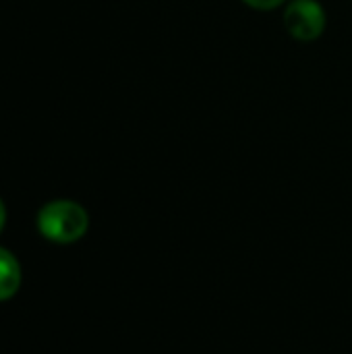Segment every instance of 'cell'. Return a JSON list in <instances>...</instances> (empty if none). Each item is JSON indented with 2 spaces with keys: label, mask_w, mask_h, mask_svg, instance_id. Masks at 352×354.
<instances>
[{
  "label": "cell",
  "mask_w": 352,
  "mask_h": 354,
  "mask_svg": "<svg viewBox=\"0 0 352 354\" xmlns=\"http://www.w3.org/2000/svg\"><path fill=\"white\" fill-rule=\"evenodd\" d=\"M37 232L54 245H73L89 228L87 209L73 199H54L39 207L35 216Z\"/></svg>",
  "instance_id": "6da1fadb"
},
{
  "label": "cell",
  "mask_w": 352,
  "mask_h": 354,
  "mask_svg": "<svg viewBox=\"0 0 352 354\" xmlns=\"http://www.w3.org/2000/svg\"><path fill=\"white\" fill-rule=\"evenodd\" d=\"M326 10L317 0H288L284 8V27L299 41H313L326 29Z\"/></svg>",
  "instance_id": "7a4b0ae2"
},
{
  "label": "cell",
  "mask_w": 352,
  "mask_h": 354,
  "mask_svg": "<svg viewBox=\"0 0 352 354\" xmlns=\"http://www.w3.org/2000/svg\"><path fill=\"white\" fill-rule=\"evenodd\" d=\"M23 282L21 263L8 249L0 247V303L12 299Z\"/></svg>",
  "instance_id": "3957f363"
},
{
  "label": "cell",
  "mask_w": 352,
  "mask_h": 354,
  "mask_svg": "<svg viewBox=\"0 0 352 354\" xmlns=\"http://www.w3.org/2000/svg\"><path fill=\"white\" fill-rule=\"evenodd\" d=\"M247 6L255 8V10H274L282 4H286L288 0H243Z\"/></svg>",
  "instance_id": "277c9868"
},
{
  "label": "cell",
  "mask_w": 352,
  "mask_h": 354,
  "mask_svg": "<svg viewBox=\"0 0 352 354\" xmlns=\"http://www.w3.org/2000/svg\"><path fill=\"white\" fill-rule=\"evenodd\" d=\"M4 224H6V207H4V203H2V199H0V232H2V228H4Z\"/></svg>",
  "instance_id": "5b68a950"
}]
</instances>
